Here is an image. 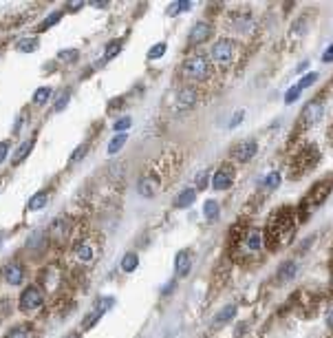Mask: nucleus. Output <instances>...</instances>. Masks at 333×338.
<instances>
[{"mask_svg": "<svg viewBox=\"0 0 333 338\" xmlns=\"http://www.w3.org/2000/svg\"><path fill=\"white\" fill-rule=\"evenodd\" d=\"M82 7H84V2H82V0H80V2H67V9H69V11L82 9Z\"/></svg>", "mask_w": 333, "mask_h": 338, "instance_id": "46", "label": "nucleus"}, {"mask_svg": "<svg viewBox=\"0 0 333 338\" xmlns=\"http://www.w3.org/2000/svg\"><path fill=\"white\" fill-rule=\"evenodd\" d=\"M172 290H175V281H172L170 285H166V287H163V292H161V294H166V296H168V294H170Z\"/></svg>", "mask_w": 333, "mask_h": 338, "instance_id": "48", "label": "nucleus"}, {"mask_svg": "<svg viewBox=\"0 0 333 338\" xmlns=\"http://www.w3.org/2000/svg\"><path fill=\"white\" fill-rule=\"evenodd\" d=\"M31 148H34V139H29V142H24L22 146H20L18 150H16L14 157H11V164H14V166H18V164L22 162V159L29 155V152H31Z\"/></svg>", "mask_w": 333, "mask_h": 338, "instance_id": "22", "label": "nucleus"}, {"mask_svg": "<svg viewBox=\"0 0 333 338\" xmlns=\"http://www.w3.org/2000/svg\"><path fill=\"white\" fill-rule=\"evenodd\" d=\"M232 24L236 31H249L254 27V16L249 14L247 9H241V11H234L232 14Z\"/></svg>", "mask_w": 333, "mask_h": 338, "instance_id": "12", "label": "nucleus"}, {"mask_svg": "<svg viewBox=\"0 0 333 338\" xmlns=\"http://www.w3.org/2000/svg\"><path fill=\"white\" fill-rule=\"evenodd\" d=\"M67 338H80V334H69Z\"/></svg>", "mask_w": 333, "mask_h": 338, "instance_id": "50", "label": "nucleus"}, {"mask_svg": "<svg viewBox=\"0 0 333 338\" xmlns=\"http://www.w3.org/2000/svg\"><path fill=\"white\" fill-rule=\"evenodd\" d=\"M130 126H133V119L130 117H122V119H117L113 124V131H117V133H124V131H128Z\"/></svg>", "mask_w": 333, "mask_h": 338, "instance_id": "37", "label": "nucleus"}, {"mask_svg": "<svg viewBox=\"0 0 333 338\" xmlns=\"http://www.w3.org/2000/svg\"><path fill=\"white\" fill-rule=\"evenodd\" d=\"M7 155H9V142H0V164L7 159Z\"/></svg>", "mask_w": 333, "mask_h": 338, "instance_id": "44", "label": "nucleus"}, {"mask_svg": "<svg viewBox=\"0 0 333 338\" xmlns=\"http://www.w3.org/2000/svg\"><path fill=\"white\" fill-rule=\"evenodd\" d=\"M18 49L20 51H35V49H38V40L35 38H27V40H20L18 42Z\"/></svg>", "mask_w": 333, "mask_h": 338, "instance_id": "36", "label": "nucleus"}, {"mask_svg": "<svg viewBox=\"0 0 333 338\" xmlns=\"http://www.w3.org/2000/svg\"><path fill=\"white\" fill-rule=\"evenodd\" d=\"M210 172L208 170H201L199 175H196V188H201V190H203V188H208V184H210Z\"/></svg>", "mask_w": 333, "mask_h": 338, "instance_id": "39", "label": "nucleus"}, {"mask_svg": "<svg viewBox=\"0 0 333 338\" xmlns=\"http://www.w3.org/2000/svg\"><path fill=\"white\" fill-rule=\"evenodd\" d=\"M176 109L179 111H188L196 104V91L192 86H183V89L176 91Z\"/></svg>", "mask_w": 333, "mask_h": 338, "instance_id": "11", "label": "nucleus"}, {"mask_svg": "<svg viewBox=\"0 0 333 338\" xmlns=\"http://www.w3.org/2000/svg\"><path fill=\"white\" fill-rule=\"evenodd\" d=\"M280 181H282V177H280V172L278 170H271L269 175L263 179V186L265 188H269V190H276L278 186H280Z\"/></svg>", "mask_w": 333, "mask_h": 338, "instance_id": "25", "label": "nucleus"}, {"mask_svg": "<svg viewBox=\"0 0 333 338\" xmlns=\"http://www.w3.org/2000/svg\"><path fill=\"white\" fill-rule=\"evenodd\" d=\"M322 117H324V104L320 100H311L309 104H305L302 113H300V124L307 129V126L318 124Z\"/></svg>", "mask_w": 333, "mask_h": 338, "instance_id": "6", "label": "nucleus"}, {"mask_svg": "<svg viewBox=\"0 0 333 338\" xmlns=\"http://www.w3.org/2000/svg\"><path fill=\"white\" fill-rule=\"evenodd\" d=\"M296 270H298V265H296V261H285L280 267H278L276 276H278V281L285 283V281H291L296 276Z\"/></svg>", "mask_w": 333, "mask_h": 338, "instance_id": "19", "label": "nucleus"}, {"mask_svg": "<svg viewBox=\"0 0 333 338\" xmlns=\"http://www.w3.org/2000/svg\"><path fill=\"white\" fill-rule=\"evenodd\" d=\"M236 47H238V44L234 42L232 38H221V40H216V42H214V47L210 49V56H212V60H214L216 64L228 67V64L234 62Z\"/></svg>", "mask_w": 333, "mask_h": 338, "instance_id": "3", "label": "nucleus"}, {"mask_svg": "<svg viewBox=\"0 0 333 338\" xmlns=\"http://www.w3.org/2000/svg\"><path fill=\"white\" fill-rule=\"evenodd\" d=\"M322 62H333V44L322 53Z\"/></svg>", "mask_w": 333, "mask_h": 338, "instance_id": "45", "label": "nucleus"}, {"mask_svg": "<svg viewBox=\"0 0 333 338\" xmlns=\"http://www.w3.org/2000/svg\"><path fill=\"white\" fill-rule=\"evenodd\" d=\"M188 9H192V2H190V0L170 2V5H168V16H176V14H181V11H188Z\"/></svg>", "mask_w": 333, "mask_h": 338, "instance_id": "26", "label": "nucleus"}, {"mask_svg": "<svg viewBox=\"0 0 333 338\" xmlns=\"http://www.w3.org/2000/svg\"><path fill=\"white\" fill-rule=\"evenodd\" d=\"M298 97H300V89L294 86V89H289L285 93V104H294V102H298Z\"/></svg>", "mask_w": 333, "mask_h": 338, "instance_id": "40", "label": "nucleus"}, {"mask_svg": "<svg viewBox=\"0 0 333 338\" xmlns=\"http://www.w3.org/2000/svg\"><path fill=\"white\" fill-rule=\"evenodd\" d=\"M329 192H331V184H327V181H322V184H318V186L311 190V195L305 199V204L309 201L311 208H315V206H320L324 199L329 197Z\"/></svg>", "mask_w": 333, "mask_h": 338, "instance_id": "14", "label": "nucleus"}, {"mask_svg": "<svg viewBox=\"0 0 333 338\" xmlns=\"http://www.w3.org/2000/svg\"><path fill=\"white\" fill-rule=\"evenodd\" d=\"M327 325L333 329V305H331V310H329V314H327Z\"/></svg>", "mask_w": 333, "mask_h": 338, "instance_id": "47", "label": "nucleus"}, {"mask_svg": "<svg viewBox=\"0 0 333 338\" xmlns=\"http://www.w3.org/2000/svg\"><path fill=\"white\" fill-rule=\"evenodd\" d=\"M190 267H192V254L188 250H181L175 259V272L176 276H188L190 274Z\"/></svg>", "mask_w": 333, "mask_h": 338, "instance_id": "15", "label": "nucleus"}, {"mask_svg": "<svg viewBox=\"0 0 333 338\" xmlns=\"http://www.w3.org/2000/svg\"><path fill=\"white\" fill-rule=\"evenodd\" d=\"M69 230H71V224H69L67 219H55L51 225V234H53V239H57V241L67 237Z\"/></svg>", "mask_w": 333, "mask_h": 338, "instance_id": "21", "label": "nucleus"}, {"mask_svg": "<svg viewBox=\"0 0 333 338\" xmlns=\"http://www.w3.org/2000/svg\"><path fill=\"white\" fill-rule=\"evenodd\" d=\"M137 265H139V259H137V254H133V252H128V254H124V259H122V270L124 272H135L137 270Z\"/></svg>", "mask_w": 333, "mask_h": 338, "instance_id": "24", "label": "nucleus"}, {"mask_svg": "<svg viewBox=\"0 0 333 338\" xmlns=\"http://www.w3.org/2000/svg\"><path fill=\"white\" fill-rule=\"evenodd\" d=\"M159 190H161V179H159L157 172L148 170V172H143V175L139 177V181H137V192H139L141 197L150 199V197H155Z\"/></svg>", "mask_w": 333, "mask_h": 338, "instance_id": "4", "label": "nucleus"}, {"mask_svg": "<svg viewBox=\"0 0 333 338\" xmlns=\"http://www.w3.org/2000/svg\"><path fill=\"white\" fill-rule=\"evenodd\" d=\"M243 117H245V111H236V113H234V119L229 122V129H236V124H241Z\"/></svg>", "mask_w": 333, "mask_h": 338, "instance_id": "43", "label": "nucleus"}, {"mask_svg": "<svg viewBox=\"0 0 333 338\" xmlns=\"http://www.w3.org/2000/svg\"><path fill=\"white\" fill-rule=\"evenodd\" d=\"M5 281L9 283V285H20V283L24 281V265L22 263L14 261L5 267Z\"/></svg>", "mask_w": 333, "mask_h": 338, "instance_id": "13", "label": "nucleus"}, {"mask_svg": "<svg viewBox=\"0 0 333 338\" xmlns=\"http://www.w3.org/2000/svg\"><path fill=\"white\" fill-rule=\"evenodd\" d=\"M256 150H258L256 139H243L241 144H236V146L232 148V157L236 159V162L245 164V162H249V159L256 155Z\"/></svg>", "mask_w": 333, "mask_h": 338, "instance_id": "8", "label": "nucleus"}, {"mask_svg": "<svg viewBox=\"0 0 333 338\" xmlns=\"http://www.w3.org/2000/svg\"><path fill=\"white\" fill-rule=\"evenodd\" d=\"M166 49H168L166 42H157L153 49H150V51H148V60H159V57L166 53Z\"/></svg>", "mask_w": 333, "mask_h": 338, "instance_id": "33", "label": "nucleus"}, {"mask_svg": "<svg viewBox=\"0 0 333 338\" xmlns=\"http://www.w3.org/2000/svg\"><path fill=\"white\" fill-rule=\"evenodd\" d=\"M307 67H309V62H300V64H298V71H305Z\"/></svg>", "mask_w": 333, "mask_h": 338, "instance_id": "49", "label": "nucleus"}, {"mask_svg": "<svg viewBox=\"0 0 333 338\" xmlns=\"http://www.w3.org/2000/svg\"><path fill=\"white\" fill-rule=\"evenodd\" d=\"M7 338H34L31 336V329L24 327V325H20V327H14L9 334H7Z\"/></svg>", "mask_w": 333, "mask_h": 338, "instance_id": "34", "label": "nucleus"}, {"mask_svg": "<svg viewBox=\"0 0 333 338\" xmlns=\"http://www.w3.org/2000/svg\"><path fill=\"white\" fill-rule=\"evenodd\" d=\"M181 71H183L186 80H190V82H205L212 75V64H210L205 53H194V56L186 57Z\"/></svg>", "mask_w": 333, "mask_h": 338, "instance_id": "2", "label": "nucleus"}, {"mask_svg": "<svg viewBox=\"0 0 333 338\" xmlns=\"http://www.w3.org/2000/svg\"><path fill=\"white\" fill-rule=\"evenodd\" d=\"M47 192H38V195H34L31 199H29V210H40L44 204H47Z\"/></svg>", "mask_w": 333, "mask_h": 338, "instance_id": "28", "label": "nucleus"}, {"mask_svg": "<svg viewBox=\"0 0 333 338\" xmlns=\"http://www.w3.org/2000/svg\"><path fill=\"white\" fill-rule=\"evenodd\" d=\"M126 139H128V135H126V133H119V135H115V137L108 142V155H115V152H119V150H122V146H124V144H126Z\"/></svg>", "mask_w": 333, "mask_h": 338, "instance_id": "23", "label": "nucleus"}, {"mask_svg": "<svg viewBox=\"0 0 333 338\" xmlns=\"http://www.w3.org/2000/svg\"><path fill=\"white\" fill-rule=\"evenodd\" d=\"M294 228H296V219L289 208H282L276 214H271L269 224H267V241H269V248L278 250L282 243H287V239L294 234Z\"/></svg>", "mask_w": 333, "mask_h": 338, "instance_id": "1", "label": "nucleus"}, {"mask_svg": "<svg viewBox=\"0 0 333 338\" xmlns=\"http://www.w3.org/2000/svg\"><path fill=\"white\" fill-rule=\"evenodd\" d=\"M102 314H104V312H102V310H97V307H95V310H93V312H90V314L84 319V323H82V329H90V327H93V325L97 323V320L102 319Z\"/></svg>", "mask_w": 333, "mask_h": 338, "instance_id": "29", "label": "nucleus"}, {"mask_svg": "<svg viewBox=\"0 0 333 338\" xmlns=\"http://www.w3.org/2000/svg\"><path fill=\"white\" fill-rule=\"evenodd\" d=\"M243 241H245V248H247L249 252H258V250L263 248V241H265V239H263V232H261V230L252 228L247 234H245Z\"/></svg>", "mask_w": 333, "mask_h": 338, "instance_id": "16", "label": "nucleus"}, {"mask_svg": "<svg viewBox=\"0 0 333 338\" xmlns=\"http://www.w3.org/2000/svg\"><path fill=\"white\" fill-rule=\"evenodd\" d=\"M42 300H44V294L40 292V287L29 285L27 290L20 294L18 307H20V312H34V310H38L40 305H42Z\"/></svg>", "mask_w": 333, "mask_h": 338, "instance_id": "5", "label": "nucleus"}, {"mask_svg": "<svg viewBox=\"0 0 333 338\" xmlns=\"http://www.w3.org/2000/svg\"><path fill=\"white\" fill-rule=\"evenodd\" d=\"M49 97H51V89H49V86H40V89L34 93V102H35V104H44Z\"/></svg>", "mask_w": 333, "mask_h": 338, "instance_id": "31", "label": "nucleus"}, {"mask_svg": "<svg viewBox=\"0 0 333 338\" xmlns=\"http://www.w3.org/2000/svg\"><path fill=\"white\" fill-rule=\"evenodd\" d=\"M203 217L210 221V224H214V221L221 217V206L216 204V201H212V199L205 201L203 204Z\"/></svg>", "mask_w": 333, "mask_h": 338, "instance_id": "20", "label": "nucleus"}, {"mask_svg": "<svg viewBox=\"0 0 333 338\" xmlns=\"http://www.w3.org/2000/svg\"><path fill=\"white\" fill-rule=\"evenodd\" d=\"M60 18H62V11H55V14H51L47 20H42V22L38 24V31H47V29L53 27V24H55Z\"/></svg>", "mask_w": 333, "mask_h": 338, "instance_id": "32", "label": "nucleus"}, {"mask_svg": "<svg viewBox=\"0 0 333 338\" xmlns=\"http://www.w3.org/2000/svg\"><path fill=\"white\" fill-rule=\"evenodd\" d=\"M234 316H236V305H225L223 310H221L219 314L214 316V320H212V327H221V325L229 323Z\"/></svg>", "mask_w": 333, "mask_h": 338, "instance_id": "18", "label": "nucleus"}, {"mask_svg": "<svg viewBox=\"0 0 333 338\" xmlns=\"http://www.w3.org/2000/svg\"><path fill=\"white\" fill-rule=\"evenodd\" d=\"M234 184V168L229 164H223L219 170L212 175V188L214 190H229Z\"/></svg>", "mask_w": 333, "mask_h": 338, "instance_id": "7", "label": "nucleus"}, {"mask_svg": "<svg viewBox=\"0 0 333 338\" xmlns=\"http://www.w3.org/2000/svg\"><path fill=\"white\" fill-rule=\"evenodd\" d=\"M315 80H318V73H315V71L307 73V75H305V77H302V80L298 82V89H300V91L309 89V86H314V84H315Z\"/></svg>", "mask_w": 333, "mask_h": 338, "instance_id": "35", "label": "nucleus"}, {"mask_svg": "<svg viewBox=\"0 0 333 338\" xmlns=\"http://www.w3.org/2000/svg\"><path fill=\"white\" fill-rule=\"evenodd\" d=\"M196 201V188H183L175 197V208H190Z\"/></svg>", "mask_w": 333, "mask_h": 338, "instance_id": "17", "label": "nucleus"}, {"mask_svg": "<svg viewBox=\"0 0 333 338\" xmlns=\"http://www.w3.org/2000/svg\"><path fill=\"white\" fill-rule=\"evenodd\" d=\"M86 150H88V144H82V146H77L75 150H73V155H71V164H75L77 159H82L86 155Z\"/></svg>", "mask_w": 333, "mask_h": 338, "instance_id": "41", "label": "nucleus"}, {"mask_svg": "<svg viewBox=\"0 0 333 338\" xmlns=\"http://www.w3.org/2000/svg\"><path fill=\"white\" fill-rule=\"evenodd\" d=\"M9 314H11V300L2 299V300H0V323H2V320H5Z\"/></svg>", "mask_w": 333, "mask_h": 338, "instance_id": "38", "label": "nucleus"}, {"mask_svg": "<svg viewBox=\"0 0 333 338\" xmlns=\"http://www.w3.org/2000/svg\"><path fill=\"white\" fill-rule=\"evenodd\" d=\"M119 51H122V40H113V42H108L106 53H104V60H113Z\"/></svg>", "mask_w": 333, "mask_h": 338, "instance_id": "30", "label": "nucleus"}, {"mask_svg": "<svg viewBox=\"0 0 333 338\" xmlns=\"http://www.w3.org/2000/svg\"><path fill=\"white\" fill-rule=\"evenodd\" d=\"M73 254H75V259H77L80 263H90L93 259H95V254H97L95 243L90 241V239L77 241L75 245H73Z\"/></svg>", "mask_w": 333, "mask_h": 338, "instance_id": "10", "label": "nucleus"}, {"mask_svg": "<svg viewBox=\"0 0 333 338\" xmlns=\"http://www.w3.org/2000/svg\"><path fill=\"white\" fill-rule=\"evenodd\" d=\"M212 38V24L210 22H196L190 29V36H188V44L190 47H199V44L208 42Z\"/></svg>", "mask_w": 333, "mask_h": 338, "instance_id": "9", "label": "nucleus"}, {"mask_svg": "<svg viewBox=\"0 0 333 338\" xmlns=\"http://www.w3.org/2000/svg\"><path fill=\"white\" fill-rule=\"evenodd\" d=\"M57 57H60L62 62H67V64H73L77 57H80V51H77V49H64V51L57 53Z\"/></svg>", "mask_w": 333, "mask_h": 338, "instance_id": "27", "label": "nucleus"}, {"mask_svg": "<svg viewBox=\"0 0 333 338\" xmlns=\"http://www.w3.org/2000/svg\"><path fill=\"white\" fill-rule=\"evenodd\" d=\"M69 97H71V93H69V91H64L62 95H60V100L55 102V111H62V109H67V104H69Z\"/></svg>", "mask_w": 333, "mask_h": 338, "instance_id": "42", "label": "nucleus"}]
</instances>
